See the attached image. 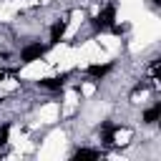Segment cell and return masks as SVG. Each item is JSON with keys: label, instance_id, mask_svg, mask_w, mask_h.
Wrapping results in <instances>:
<instances>
[{"label": "cell", "instance_id": "obj_5", "mask_svg": "<svg viewBox=\"0 0 161 161\" xmlns=\"http://www.w3.org/2000/svg\"><path fill=\"white\" fill-rule=\"evenodd\" d=\"M158 116H161V106L156 103V106H151V108L143 113V121H146V123H156V121H158Z\"/></svg>", "mask_w": 161, "mask_h": 161}, {"label": "cell", "instance_id": "obj_2", "mask_svg": "<svg viewBox=\"0 0 161 161\" xmlns=\"http://www.w3.org/2000/svg\"><path fill=\"white\" fill-rule=\"evenodd\" d=\"M45 55V45H40V43H33V45H25L23 48V53H20V58H23V63H30V60H38V58H43Z\"/></svg>", "mask_w": 161, "mask_h": 161}, {"label": "cell", "instance_id": "obj_8", "mask_svg": "<svg viewBox=\"0 0 161 161\" xmlns=\"http://www.w3.org/2000/svg\"><path fill=\"white\" fill-rule=\"evenodd\" d=\"M8 133H10V126H3V128H0V146L8 143Z\"/></svg>", "mask_w": 161, "mask_h": 161}, {"label": "cell", "instance_id": "obj_3", "mask_svg": "<svg viewBox=\"0 0 161 161\" xmlns=\"http://www.w3.org/2000/svg\"><path fill=\"white\" fill-rule=\"evenodd\" d=\"M63 33H65V23H63V20H58V23L50 28V43H60Z\"/></svg>", "mask_w": 161, "mask_h": 161}, {"label": "cell", "instance_id": "obj_7", "mask_svg": "<svg viewBox=\"0 0 161 161\" xmlns=\"http://www.w3.org/2000/svg\"><path fill=\"white\" fill-rule=\"evenodd\" d=\"M101 153L98 151H93V148H78L75 151V158H98Z\"/></svg>", "mask_w": 161, "mask_h": 161}, {"label": "cell", "instance_id": "obj_6", "mask_svg": "<svg viewBox=\"0 0 161 161\" xmlns=\"http://www.w3.org/2000/svg\"><path fill=\"white\" fill-rule=\"evenodd\" d=\"M108 70H111V65H88V75H93V78H103Z\"/></svg>", "mask_w": 161, "mask_h": 161}, {"label": "cell", "instance_id": "obj_1", "mask_svg": "<svg viewBox=\"0 0 161 161\" xmlns=\"http://www.w3.org/2000/svg\"><path fill=\"white\" fill-rule=\"evenodd\" d=\"M113 18H116V8H113V5H106L103 13L93 20L96 30H106V28H111V25H113Z\"/></svg>", "mask_w": 161, "mask_h": 161}, {"label": "cell", "instance_id": "obj_4", "mask_svg": "<svg viewBox=\"0 0 161 161\" xmlns=\"http://www.w3.org/2000/svg\"><path fill=\"white\" fill-rule=\"evenodd\" d=\"M40 86L48 88V91H60V88H63V78H43Z\"/></svg>", "mask_w": 161, "mask_h": 161}, {"label": "cell", "instance_id": "obj_9", "mask_svg": "<svg viewBox=\"0 0 161 161\" xmlns=\"http://www.w3.org/2000/svg\"><path fill=\"white\" fill-rule=\"evenodd\" d=\"M3 78H5V73H3V70H0V80H3Z\"/></svg>", "mask_w": 161, "mask_h": 161}]
</instances>
